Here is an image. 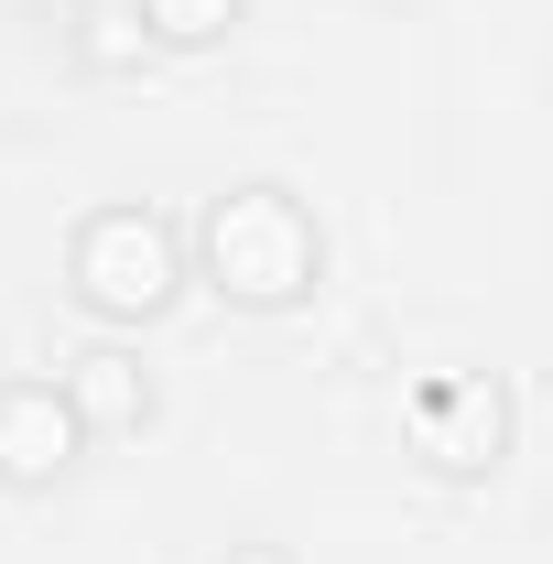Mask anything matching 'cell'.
Here are the masks:
<instances>
[{"label": "cell", "instance_id": "cell-4", "mask_svg": "<svg viewBox=\"0 0 553 564\" xmlns=\"http://www.w3.org/2000/svg\"><path fill=\"white\" fill-rule=\"evenodd\" d=\"M413 434H423V456L445 478H478V467L510 456V391L499 380H434L413 402Z\"/></svg>", "mask_w": 553, "mask_h": 564}, {"label": "cell", "instance_id": "cell-5", "mask_svg": "<svg viewBox=\"0 0 553 564\" xmlns=\"http://www.w3.org/2000/svg\"><path fill=\"white\" fill-rule=\"evenodd\" d=\"M55 380H66V402H76L87 434H141V423H152V380H141L131 348H76Z\"/></svg>", "mask_w": 553, "mask_h": 564}, {"label": "cell", "instance_id": "cell-2", "mask_svg": "<svg viewBox=\"0 0 553 564\" xmlns=\"http://www.w3.org/2000/svg\"><path fill=\"white\" fill-rule=\"evenodd\" d=\"M66 282H76L87 315L141 326V315L174 304V282H185V239H174L152 207H98L87 228H76V250H66Z\"/></svg>", "mask_w": 553, "mask_h": 564}, {"label": "cell", "instance_id": "cell-6", "mask_svg": "<svg viewBox=\"0 0 553 564\" xmlns=\"http://www.w3.org/2000/svg\"><path fill=\"white\" fill-rule=\"evenodd\" d=\"M141 22H152V44H217L239 22V0H141Z\"/></svg>", "mask_w": 553, "mask_h": 564}, {"label": "cell", "instance_id": "cell-3", "mask_svg": "<svg viewBox=\"0 0 553 564\" xmlns=\"http://www.w3.org/2000/svg\"><path fill=\"white\" fill-rule=\"evenodd\" d=\"M87 445L66 380H0V489H55Z\"/></svg>", "mask_w": 553, "mask_h": 564}, {"label": "cell", "instance_id": "cell-8", "mask_svg": "<svg viewBox=\"0 0 553 564\" xmlns=\"http://www.w3.org/2000/svg\"><path fill=\"white\" fill-rule=\"evenodd\" d=\"M228 564H293L282 543H228Z\"/></svg>", "mask_w": 553, "mask_h": 564}, {"label": "cell", "instance_id": "cell-1", "mask_svg": "<svg viewBox=\"0 0 553 564\" xmlns=\"http://www.w3.org/2000/svg\"><path fill=\"white\" fill-rule=\"evenodd\" d=\"M196 261L228 304H250V315H282V304H304L315 272H326V228L304 217L293 185H228L207 217H196Z\"/></svg>", "mask_w": 553, "mask_h": 564}, {"label": "cell", "instance_id": "cell-7", "mask_svg": "<svg viewBox=\"0 0 553 564\" xmlns=\"http://www.w3.org/2000/svg\"><path fill=\"white\" fill-rule=\"evenodd\" d=\"M141 44H152L141 0H87V55H98V66H131Z\"/></svg>", "mask_w": 553, "mask_h": 564}]
</instances>
